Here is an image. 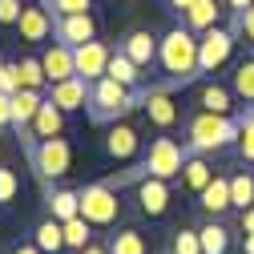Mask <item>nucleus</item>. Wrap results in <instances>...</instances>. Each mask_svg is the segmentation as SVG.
<instances>
[{
	"label": "nucleus",
	"mask_w": 254,
	"mask_h": 254,
	"mask_svg": "<svg viewBox=\"0 0 254 254\" xmlns=\"http://www.w3.org/2000/svg\"><path fill=\"white\" fill-rule=\"evenodd\" d=\"M109 254H145V238L137 230H121L109 238Z\"/></svg>",
	"instance_id": "7c9ffc66"
},
{
	"label": "nucleus",
	"mask_w": 254,
	"mask_h": 254,
	"mask_svg": "<svg viewBox=\"0 0 254 254\" xmlns=\"http://www.w3.org/2000/svg\"><path fill=\"white\" fill-rule=\"evenodd\" d=\"M218 0H194L182 16H186V28H194V33H206V28H214L218 24Z\"/></svg>",
	"instance_id": "412c9836"
},
{
	"label": "nucleus",
	"mask_w": 254,
	"mask_h": 254,
	"mask_svg": "<svg viewBox=\"0 0 254 254\" xmlns=\"http://www.w3.org/2000/svg\"><path fill=\"white\" fill-rule=\"evenodd\" d=\"M41 101H45L41 89H16L12 93V125H16V129H28V125H33Z\"/></svg>",
	"instance_id": "a211bd4d"
},
{
	"label": "nucleus",
	"mask_w": 254,
	"mask_h": 254,
	"mask_svg": "<svg viewBox=\"0 0 254 254\" xmlns=\"http://www.w3.org/2000/svg\"><path fill=\"white\" fill-rule=\"evenodd\" d=\"M49 214L57 222H69L81 214V190H53V198H49Z\"/></svg>",
	"instance_id": "b1692460"
},
{
	"label": "nucleus",
	"mask_w": 254,
	"mask_h": 254,
	"mask_svg": "<svg viewBox=\"0 0 254 254\" xmlns=\"http://www.w3.org/2000/svg\"><path fill=\"white\" fill-rule=\"evenodd\" d=\"M20 0H0V24H16L20 20Z\"/></svg>",
	"instance_id": "e433bc0d"
},
{
	"label": "nucleus",
	"mask_w": 254,
	"mask_h": 254,
	"mask_svg": "<svg viewBox=\"0 0 254 254\" xmlns=\"http://www.w3.org/2000/svg\"><path fill=\"white\" fill-rule=\"evenodd\" d=\"M109 49L101 45V41H89V45H77L73 49V65H77V77H85L89 85L93 81H101L105 77V69H109Z\"/></svg>",
	"instance_id": "6e6552de"
},
{
	"label": "nucleus",
	"mask_w": 254,
	"mask_h": 254,
	"mask_svg": "<svg viewBox=\"0 0 254 254\" xmlns=\"http://www.w3.org/2000/svg\"><path fill=\"white\" fill-rule=\"evenodd\" d=\"M41 65H45V77H49V85H57V81H69V77H77V65H73V49H69V45H61V41L45 49Z\"/></svg>",
	"instance_id": "dca6fc26"
},
{
	"label": "nucleus",
	"mask_w": 254,
	"mask_h": 254,
	"mask_svg": "<svg viewBox=\"0 0 254 254\" xmlns=\"http://www.w3.org/2000/svg\"><path fill=\"white\" fill-rule=\"evenodd\" d=\"M210 178H214V170L202 162V153H190V157H186V166H182V182L194 190V194H202V190L210 186Z\"/></svg>",
	"instance_id": "a878e982"
},
{
	"label": "nucleus",
	"mask_w": 254,
	"mask_h": 254,
	"mask_svg": "<svg viewBox=\"0 0 254 254\" xmlns=\"http://www.w3.org/2000/svg\"><path fill=\"white\" fill-rule=\"evenodd\" d=\"M141 109H145V117H149V125H157V129H174L178 125V105H174V97L166 89H149V93H141Z\"/></svg>",
	"instance_id": "9d476101"
},
{
	"label": "nucleus",
	"mask_w": 254,
	"mask_h": 254,
	"mask_svg": "<svg viewBox=\"0 0 254 254\" xmlns=\"http://www.w3.org/2000/svg\"><path fill=\"white\" fill-rule=\"evenodd\" d=\"M230 49H234V33L230 28H206L198 37V73H214L230 61Z\"/></svg>",
	"instance_id": "0eeeda50"
},
{
	"label": "nucleus",
	"mask_w": 254,
	"mask_h": 254,
	"mask_svg": "<svg viewBox=\"0 0 254 254\" xmlns=\"http://www.w3.org/2000/svg\"><path fill=\"white\" fill-rule=\"evenodd\" d=\"M198 242H202V254H226L230 250V234H226V226H222L218 218H210L198 230Z\"/></svg>",
	"instance_id": "393cba45"
},
{
	"label": "nucleus",
	"mask_w": 254,
	"mask_h": 254,
	"mask_svg": "<svg viewBox=\"0 0 254 254\" xmlns=\"http://www.w3.org/2000/svg\"><path fill=\"white\" fill-rule=\"evenodd\" d=\"M141 105V97L129 89V85H121V81H113V77H101V81H93L89 85V117L97 121V125H113V121H121L125 113H133Z\"/></svg>",
	"instance_id": "f03ea898"
},
{
	"label": "nucleus",
	"mask_w": 254,
	"mask_h": 254,
	"mask_svg": "<svg viewBox=\"0 0 254 254\" xmlns=\"http://www.w3.org/2000/svg\"><path fill=\"white\" fill-rule=\"evenodd\" d=\"M226 4H230L234 12H242V8H250V4H254V0H226Z\"/></svg>",
	"instance_id": "a19ab883"
},
{
	"label": "nucleus",
	"mask_w": 254,
	"mask_h": 254,
	"mask_svg": "<svg viewBox=\"0 0 254 254\" xmlns=\"http://www.w3.org/2000/svg\"><path fill=\"white\" fill-rule=\"evenodd\" d=\"M33 242L41 246V254H57L61 246H65V226H61V222L49 214V218L41 222V226L33 230Z\"/></svg>",
	"instance_id": "5701e85b"
},
{
	"label": "nucleus",
	"mask_w": 254,
	"mask_h": 254,
	"mask_svg": "<svg viewBox=\"0 0 254 254\" xmlns=\"http://www.w3.org/2000/svg\"><path fill=\"white\" fill-rule=\"evenodd\" d=\"M53 12H57V16H77V12H89V0H53Z\"/></svg>",
	"instance_id": "f704fd0d"
},
{
	"label": "nucleus",
	"mask_w": 254,
	"mask_h": 254,
	"mask_svg": "<svg viewBox=\"0 0 254 254\" xmlns=\"http://www.w3.org/2000/svg\"><path fill=\"white\" fill-rule=\"evenodd\" d=\"M121 214V202H117V190L97 182V186H85L81 190V218H89L93 226H113Z\"/></svg>",
	"instance_id": "423d86ee"
},
{
	"label": "nucleus",
	"mask_w": 254,
	"mask_h": 254,
	"mask_svg": "<svg viewBox=\"0 0 254 254\" xmlns=\"http://www.w3.org/2000/svg\"><path fill=\"white\" fill-rule=\"evenodd\" d=\"M105 149H109V157H133L137 153V129L133 125H117L113 121V129H109V137H105Z\"/></svg>",
	"instance_id": "6ab92c4d"
},
{
	"label": "nucleus",
	"mask_w": 254,
	"mask_h": 254,
	"mask_svg": "<svg viewBox=\"0 0 254 254\" xmlns=\"http://www.w3.org/2000/svg\"><path fill=\"white\" fill-rule=\"evenodd\" d=\"M77 254H109V246H85V250H77Z\"/></svg>",
	"instance_id": "79ce46f5"
},
{
	"label": "nucleus",
	"mask_w": 254,
	"mask_h": 254,
	"mask_svg": "<svg viewBox=\"0 0 254 254\" xmlns=\"http://www.w3.org/2000/svg\"><path fill=\"white\" fill-rule=\"evenodd\" d=\"M49 101H57L65 113L85 109V105H89V81H85V77H69V81L49 85Z\"/></svg>",
	"instance_id": "4468645a"
},
{
	"label": "nucleus",
	"mask_w": 254,
	"mask_h": 254,
	"mask_svg": "<svg viewBox=\"0 0 254 254\" xmlns=\"http://www.w3.org/2000/svg\"><path fill=\"white\" fill-rule=\"evenodd\" d=\"M230 93H234L238 101L254 105V61H242V65L234 69V77H230Z\"/></svg>",
	"instance_id": "bb28decb"
},
{
	"label": "nucleus",
	"mask_w": 254,
	"mask_h": 254,
	"mask_svg": "<svg viewBox=\"0 0 254 254\" xmlns=\"http://www.w3.org/2000/svg\"><path fill=\"white\" fill-rule=\"evenodd\" d=\"M137 69H141V65H133V61L125 57V53H113V57H109L105 77H113V81H121V85H129V89H133V85H137V77H141Z\"/></svg>",
	"instance_id": "c85d7f7f"
},
{
	"label": "nucleus",
	"mask_w": 254,
	"mask_h": 254,
	"mask_svg": "<svg viewBox=\"0 0 254 254\" xmlns=\"http://www.w3.org/2000/svg\"><path fill=\"white\" fill-rule=\"evenodd\" d=\"M186 157H190V153H186L174 137H153V141H149V153H145V162H141L137 174H141V178L153 174V178H166V182H170V178H182Z\"/></svg>",
	"instance_id": "20e7f679"
},
{
	"label": "nucleus",
	"mask_w": 254,
	"mask_h": 254,
	"mask_svg": "<svg viewBox=\"0 0 254 254\" xmlns=\"http://www.w3.org/2000/svg\"><path fill=\"white\" fill-rule=\"evenodd\" d=\"M157 65L170 77V85H186L198 77V37L194 28H170L157 41Z\"/></svg>",
	"instance_id": "f257e3e1"
},
{
	"label": "nucleus",
	"mask_w": 254,
	"mask_h": 254,
	"mask_svg": "<svg viewBox=\"0 0 254 254\" xmlns=\"http://www.w3.org/2000/svg\"><path fill=\"white\" fill-rule=\"evenodd\" d=\"M16 28H20V41H28V45H41V41H49V33H53V16L45 12V8H37V4H24L20 8V20H16Z\"/></svg>",
	"instance_id": "ddd939ff"
},
{
	"label": "nucleus",
	"mask_w": 254,
	"mask_h": 254,
	"mask_svg": "<svg viewBox=\"0 0 254 254\" xmlns=\"http://www.w3.org/2000/svg\"><path fill=\"white\" fill-rule=\"evenodd\" d=\"M0 93H8V69L0 65Z\"/></svg>",
	"instance_id": "a18cd8bd"
},
{
	"label": "nucleus",
	"mask_w": 254,
	"mask_h": 254,
	"mask_svg": "<svg viewBox=\"0 0 254 254\" xmlns=\"http://www.w3.org/2000/svg\"><path fill=\"white\" fill-rule=\"evenodd\" d=\"M4 69H8V93H16V89H41V85H49L41 57H24V61H16V65H4Z\"/></svg>",
	"instance_id": "2eb2a0df"
},
{
	"label": "nucleus",
	"mask_w": 254,
	"mask_h": 254,
	"mask_svg": "<svg viewBox=\"0 0 254 254\" xmlns=\"http://www.w3.org/2000/svg\"><path fill=\"white\" fill-rule=\"evenodd\" d=\"M242 250H246V254H254V234H242Z\"/></svg>",
	"instance_id": "37998d69"
},
{
	"label": "nucleus",
	"mask_w": 254,
	"mask_h": 254,
	"mask_svg": "<svg viewBox=\"0 0 254 254\" xmlns=\"http://www.w3.org/2000/svg\"><path fill=\"white\" fill-rule=\"evenodd\" d=\"M198 202H202V210L210 218H222L226 210H234V202H230V178H210V186L198 194Z\"/></svg>",
	"instance_id": "f3484780"
},
{
	"label": "nucleus",
	"mask_w": 254,
	"mask_h": 254,
	"mask_svg": "<svg viewBox=\"0 0 254 254\" xmlns=\"http://www.w3.org/2000/svg\"><path fill=\"white\" fill-rule=\"evenodd\" d=\"M121 53L133 61V65H149V61H157V41L149 33H129L121 45Z\"/></svg>",
	"instance_id": "4be33fe9"
},
{
	"label": "nucleus",
	"mask_w": 254,
	"mask_h": 254,
	"mask_svg": "<svg viewBox=\"0 0 254 254\" xmlns=\"http://www.w3.org/2000/svg\"><path fill=\"white\" fill-rule=\"evenodd\" d=\"M28 157H33V170L41 178H65L73 166V149L65 137H45L37 145H28Z\"/></svg>",
	"instance_id": "39448f33"
},
{
	"label": "nucleus",
	"mask_w": 254,
	"mask_h": 254,
	"mask_svg": "<svg viewBox=\"0 0 254 254\" xmlns=\"http://www.w3.org/2000/svg\"><path fill=\"white\" fill-rule=\"evenodd\" d=\"M137 202H141V214L162 218V214H166V206H170V182H166V178L145 174V178L137 182Z\"/></svg>",
	"instance_id": "9b49d317"
},
{
	"label": "nucleus",
	"mask_w": 254,
	"mask_h": 254,
	"mask_svg": "<svg viewBox=\"0 0 254 254\" xmlns=\"http://www.w3.org/2000/svg\"><path fill=\"white\" fill-rule=\"evenodd\" d=\"M12 254H41V246H37V242H24V246H16Z\"/></svg>",
	"instance_id": "ea45409f"
},
{
	"label": "nucleus",
	"mask_w": 254,
	"mask_h": 254,
	"mask_svg": "<svg viewBox=\"0 0 254 254\" xmlns=\"http://www.w3.org/2000/svg\"><path fill=\"white\" fill-rule=\"evenodd\" d=\"M198 105H202L206 113H230L234 93H230L226 85H218V81H206V85L198 89Z\"/></svg>",
	"instance_id": "aec40b11"
},
{
	"label": "nucleus",
	"mask_w": 254,
	"mask_h": 254,
	"mask_svg": "<svg viewBox=\"0 0 254 254\" xmlns=\"http://www.w3.org/2000/svg\"><path fill=\"white\" fill-rule=\"evenodd\" d=\"M230 202H234V210H246V206H254V178H250L246 170L230 178Z\"/></svg>",
	"instance_id": "c756f323"
},
{
	"label": "nucleus",
	"mask_w": 254,
	"mask_h": 254,
	"mask_svg": "<svg viewBox=\"0 0 254 254\" xmlns=\"http://www.w3.org/2000/svg\"><path fill=\"white\" fill-rule=\"evenodd\" d=\"M57 41L61 45H69V49H77V45H89V41H97V24H93V16L89 12H77V16H57Z\"/></svg>",
	"instance_id": "1a4fd4ad"
},
{
	"label": "nucleus",
	"mask_w": 254,
	"mask_h": 254,
	"mask_svg": "<svg viewBox=\"0 0 254 254\" xmlns=\"http://www.w3.org/2000/svg\"><path fill=\"white\" fill-rule=\"evenodd\" d=\"M61 226H65V246L69 250H85L89 246V238H93V222L89 218H69V222H61Z\"/></svg>",
	"instance_id": "cd10ccee"
},
{
	"label": "nucleus",
	"mask_w": 254,
	"mask_h": 254,
	"mask_svg": "<svg viewBox=\"0 0 254 254\" xmlns=\"http://www.w3.org/2000/svg\"><path fill=\"white\" fill-rule=\"evenodd\" d=\"M250 113H254V109H250Z\"/></svg>",
	"instance_id": "de8ad7c7"
},
{
	"label": "nucleus",
	"mask_w": 254,
	"mask_h": 254,
	"mask_svg": "<svg viewBox=\"0 0 254 254\" xmlns=\"http://www.w3.org/2000/svg\"><path fill=\"white\" fill-rule=\"evenodd\" d=\"M45 4H53V0H45Z\"/></svg>",
	"instance_id": "49530a36"
},
{
	"label": "nucleus",
	"mask_w": 254,
	"mask_h": 254,
	"mask_svg": "<svg viewBox=\"0 0 254 254\" xmlns=\"http://www.w3.org/2000/svg\"><path fill=\"white\" fill-rule=\"evenodd\" d=\"M61 125H65V109H61L57 101H41V109H37V117H33V125H28V145H37V141H45V137H61Z\"/></svg>",
	"instance_id": "f8f14e48"
},
{
	"label": "nucleus",
	"mask_w": 254,
	"mask_h": 254,
	"mask_svg": "<svg viewBox=\"0 0 254 254\" xmlns=\"http://www.w3.org/2000/svg\"><path fill=\"white\" fill-rule=\"evenodd\" d=\"M16 190H20L16 174H12V170H0V202H12V198H16Z\"/></svg>",
	"instance_id": "c9c22d12"
},
{
	"label": "nucleus",
	"mask_w": 254,
	"mask_h": 254,
	"mask_svg": "<svg viewBox=\"0 0 254 254\" xmlns=\"http://www.w3.org/2000/svg\"><path fill=\"white\" fill-rule=\"evenodd\" d=\"M230 141H238V121H230L226 113H198L186 125V153H214L226 149Z\"/></svg>",
	"instance_id": "7ed1b4c3"
},
{
	"label": "nucleus",
	"mask_w": 254,
	"mask_h": 254,
	"mask_svg": "<svg viewBox=\"0 0 254 254\" xmlns=\"http://www.w3.org/2000/svg\"><path fill=\"white\" fill-rule=\"evenodd\" d=\"M238 153L246 162H254V113L246 121H238Z\"/></svg>",
	"instance_id": "2f4dec72"
},
{
	"label": "nucleus",
	"mask_w": 254,
	"mask_h": 254,
	"mask_svg": "<svg viewBox=\"0 0 254 254\" xmlns=\"http://www.w3.org/2000/svg\"><path fill=\"white\" fill-rule=\"evenodd\" d=\"M242 234H254V206L242 210Z\"/></svg>",
	"instance_id": "58836bf2"
},
{
	"label": "nucleus",
	"mask_w": 254,
	"mask_h": 254,
	"mask_svg": "<svg viewBox=\"0 0 254 254\" xmlns=\"http://www.w3.org/2000/svg\"><path fill=\"white\" fill-rule=\"evenodd\" d=\"M190 4H194V0H170V8H178V12H186Z\"/></svg>",
	"instance_id": "c03bdc74"
},
{
	"label": "nucleus",
	"mask_w": 254,
	"mask_h": 254,
	"mask_svg": "<svg viewBox=\"0 0 254 254\" xmlns=\"http://www.w3.org/2000/svg\"><path fill=\"white\" fill-rule=\"evenodd\" d=\"M234 16H238V20H234V33H242L246 45H254V4L242 8V12H234Z\"/></svg>",
	"instance_id": "72a5a7b5"
},
{
	"label": "nucleus",
	"mask_w": 254,
	"mask_h": 254,
	"mask_svg": "<svg viewBox=\"0 0 254 254\" xmlns=\"http://www.w3.org/2000/svg\"><path fill=\"white\" fill-rule=\"evenodd\" d=\"M12 125V93H0V129Z\"/></svg>",
	"instance_id": "4c0bfd02"
},
{
	"label": "nucleus",
	"mask_w": 254,
	"mask_h": 254,
	"mask_svg": "<svg viewBox=\"0 0 254 254\" xmlns=\"http://www.w3.org/2000/svg\"><path fill=\"white\" fill-rule=\"evenodd\" d=\"M174 254H202L198 230H178V234H174Z\"/></svg>",
	"instance_id": "473e14b6"
}]
</instances>
